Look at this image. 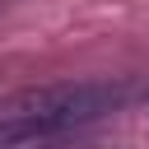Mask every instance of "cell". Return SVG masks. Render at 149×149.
Here are the masks:
<instances>
[{
  "instance_id": "6da1fadb",
  "label": "cell",
  "mask_w": 149,
  "mask_h": 149,
  "mask_svg": "<svg viewBox=\"0 0 149 149\" xmlns=\"http://www.w3.org/2000/svg\"><path fill=\"white\" fill-rule=\"evenodd\" d=\"M126 102V84L112 79H65L23 88L0 107V149H42L70 130L112 116Z\"/></svg>"
}]
</instances>
